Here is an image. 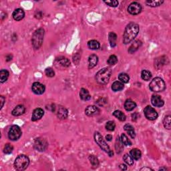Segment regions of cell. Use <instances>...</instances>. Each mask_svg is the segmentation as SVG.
I'll return each instance as SVG.
<instances>
[{
	"mask_svg": "<svg viewBox=\"0 0 171 171\" xmlns=\"http://www.w3.org/2000/svg\"><path fill=\"white\" fill-rule=\"evenodd\" d=\"M67 114H68V112H67V109L63 108V107L60 106L57 109V116L61 120H64V119L66 118L67 117Z\"/></svg>",
	"mask_w": 171,
	"mask_h": 171,
	"instance_id": "d6986e66",
	"label": "cell"
},
{
	"mask_svg": "<svg viewBox=\"0 0 171 171\" xmlns=\"http://www.w3.org/2000/svg\"><path fill=\"white\" fill-rule=\"evenodd\" d=\"M150 90L154 92H162L166 88V84L164 80L160 77H155L151 81L149 85Z\"/></svg>",
	"mask_w": 171,
	"mask_h": 171,
	"instance_id": "8992f818",
	"label": "cell"
},
{
	"mask_svg": "<svg viewBox=\"0 0 171 171\" xmlns=\"http://www.w3.org/2000/svg\"><path fill=\"white\" fill-rule=\"evenodd\" d=\"M13 150V147L11 144L7 143L5 145L4 148H3V152L6 154H9L12 152V151Z\"/></svg>",
	"mask_w": 171,
	"mask_h": 171,
	"instance_id": "f35d334b",
	"label": "cell"
},
{
	"mask_svg": "<svg viewBox=\"0 0 171 171\" xmlns=\"http://www.w3.org/2000/svg\"><path fill=\"white\" fill-rule=\"evenodd\" d=\"M80 57H81V55H79V53H75V55H73V62H74V63L77 64V63H79V60H80Z\"/></svg>",
	"mask_w": 171,
	"mask_h": 171,
	"instance_id": "ee69618b",
	"label": "cell"
},
{
	"mask_svg": "<svg viewBox=\"0 0 171 171\" xmlns=\"http://www.w3.org/2000/svg\"><path fill=\"white\" fill-rule=\"evenodd\" d=\"M107 62H108L109 65H113L116 64V63L118 62V58H117V57L115 55H112L109 57Z\"/></svg>",
	"mask_w": 171,
	"mask_h": 171,
	"instance_id": "60d3db41",
	"label": "cell"
},
{
	"mask_svg": "<svg viewBox=\"0 0 171 171\" xmlns=\"http://www.w3.org/2000/svg\"><path fill=\"white\" fill-rule=\"evenodd\" d=\"M146 4L150 7H158L164 3V1H146Z\"/></svg>",
	"mask_w": 171,
	"mask_h": 171,
	"instance_id": "836d02e7",
	"label": "cell"
},
{
	"mask_svg": "<svg viewBox=\"0 0 171 171\" xmlns=\"http://www.w3.org/2000/svg\"><path fill=\"white\" fill-rule=\"evenodd\" d=\"M170 115H167L164 117V120H163V124H164V126L165 128L168 129H170V126H171V124H170Z\"/></svg>",
	"mask_w": 171,
	"mask_h": 171,
	"instance_id": "d590c367",
	"label": "cell"
},
{
	"mask_svg": "<svg viewBox=\"0 0 171 171\" xmlns=\"http://www.w3.org/2000/svg\"><path fill=\"white\" fill-rule=\"evenodd\" d=\"M166 57L165 56H161L158 58H156L154 60V66L157 69H160L162 67V65H164L166 63Z\"/></svg>",
	"mask_w": 171,
	"mask_h": 171,
	"instance_id": "44dd1931",
	"label": "cell"
},
{
	"mask_svg": "<svg viewBox=\"0 0 171 171\" xmlns=\"http://www.w3.org/2000/svg\"><path fill=\"white\" fill-rule=\"evenodd\" d=\"M151 103L154 106L158 107V108L163 106L164 104V100L158 95H153L151 98Z\"/></svg>",
	"mask_w": 171,
	"mask_h": 171,
	"instance_id": "4fadbf2b",
	"label": "cell"
},
{
	"mask_svg": "<svg viewBox=\"0 0 171 171\" xmlns=\"http://www.w3.org/2000/svg\"><path fill=\"white\" fill-rule=\"evenodd\" d=\"M124 84L122 82L119 81H116L112 83V89L114 92H119L124 89Z\"/></svg>",
	"mask_w": 171,
	"mask_h": 171,
	"instance_id": "d4e9b609",
	"label": "cell"
},
{
	"mask_svg": "<svg viewBox=\"0 0 171 171\" xmlns=\"http://www.w3.org/2000/svg\"><path fill=\"white\" fill-rule=\"evenodd\" d=\"M45 75H46L47 77H53L55 75L54 71H53V69L51 68V67H48V68L45 69Z\"/></svg>",
	"mask_w": 171,
	"mask_h": 171,
	"instance_id": "b9f144b4",
	"label": "cell"
},
{
	"mask_svg": "<svg viewBox=\"0 0 171 171\" xmlns=\"http://www.w3.org/2000/svg\"><path fill=\"white\" fill-rule=\"evenodd\" d=\"M120 140L123 144L126 145V146H131L132 142L128 138V137L126 136V134H122L120 137Z\"/></svg>",
	"mask_w": 171,
	"mask_h": 171,
	"instance_id": "74e56055",
	"label": "cell"
},
{
	"mask_svg": "<svg viewBox=\"0 0 171 171\" xmlns=\"http://www.w3.org/2000/svg\"><path fill=\"white\" fill-rule=\"evenodd\" d=\"M122 143L121 142L120 138H119V137L118 136L116 138V145H115V148H116V152L117 153H120L122 152V149H123V146H122Z\"/></svg>",
	"mask_w": 171,
	"mask_h": 171,
	"instance_id": "e575fe53",
	"label": "cell"
},
{
	"mask_svg": "<svg viewBox=\"0 0 171 171\" xmlns=\"http://www.w3.org/2000/svg\"><path fill=\"white\" fill-rule=\"evenodd\" d=\"M123 160H124V162L126 163L127 164L132 166L134 164V159L132 158V156L128 155V154H125L123 156Z\"/></svg>",
	"mask_w": 171,
	"mask_h": 171,
	"instance_id": "8d00e7d4",
	"label": "cell"
},
{
	"mask_svg": "<svg viewBox=\"0 0 171 171\" xmlns=\"http://www.w3.org/2000/svg\"><path fill=\"white\" fill-rule=\"evenodd\" d=\"M140 170H153L150 168H146V167H144V168H141Z\"/></svg>",
	"mask_w": 171,
	"mask_h": 171,
	"instance_id": "f907efd6",
	"label": "cell"
},
{
	"mask_svg": "<svg viewBox=\"0 0 171 171\" xmlns=\"http://www.w3.org/2000/svg\"><path fill=\"white\" fill-rule=\"evenodd\" d=\"M54 65L57 68L63 69L67 68L70 65V61L66 57L61 56L55 59Z\"/></svg>",
	"mask_w": 171,
	"mask_h": 171,
	"instance_id": "ba28073f",
	"label": "cell"
},
{
	"mask_svg": "<svg viewBox=\"0 0 171 171\" xmlns=\"http://www.w3.org/2000/svg\"><path fill=\"white\" fill-rule=\"evenodd\" d=\"M25 111V108L23 105H21V104L17 105V106L12 110L11 114L15 116H21V115H22L23 114H24Z\"/></svg>",
	"mask_w": 171,
	"mask_h": 171,
	"instance_id": "e0dca14e",
	"label": "cell"
},
{
	"mask_svg": "<svg viewBox=\"0 0 171 171\" xmlns=\"http://www.w3.org/2000/svg\"><path fill=\"white\" fill-rule=\"evenodd\" d=\"M43 114H44V112H43V109L40 108H36L33 110V112L32 114V116H31V120L32 121H37L42 118Z\"/></svg>",
	"mask_w": 171,
	"mask_h": 171,
	"instance_id": "9a60e30c",
	"label": "cell"
},
{
	"mask_svg": "<svg viewBox=\"0 0 171 171\" xmlns=\"http://www.w3.org/2000/svg\"><path fill=\"white\" fill-rule=\"evenodd\" d=\"M141 77H142V79H144V80L148 81L152 77V73L149 71L144 69V70L142 71V73H141Z\"/></svg>",
	"mask_w": 171,
	"mask_h": 171,
	"instance_id": "d6a6232c",
	"label": "cell"
},
{
	"mask_svg": "<svg viewBox=\"0 0 171 171\" xmlns=\"http://www.w3.org/2000/svg\"><path fill=\"white\" fill-rule=\"evenodd\" d=\"M79 97L82 100L87 101L90 100L91 96L90 95V93L85 88H81L80 90V92H79Z\"/></svg>",
	"mask_w": 171,
	"mask_h": 171,
	"instance_id": "603a6c76",
	"label": "cell"
},
{
	"mask_svg": "<svg viewBox=\"0 0 171 171\" xmlns=\"http://www.w3.org/2000/svg\"><path fill=\"white\" fill-rule=\"evenodd\" d=\"M94 140L95 142L97 143V144L100 147V148L105 151L106 153H108L109 156L112 157L114 155V152L112 150H110V147L108 144H106V142H105V140L103 139V137L102 135L100 134V132H96L94 134Z\"/></svg>",
	"mask_w": 171,
	"mask_h": 171,
	"instance_id": "5b68a950",
	"label": "cell"
},
{
	"mask_svg": "<svg viewBox=\"0 0 171 171\" xmlns=\"http://www.w3.org/2000/svg\"><path fill=\"white\" fill-rule=\"evenodd\" d=\"M31 90L35 94L41 95L44 93L45 88V85L39 82H34L31 86Z\"/></svg>",
	"mask_w": 171,
	"mask_h": 171,
	"instance_id": "7c38bea8",
	"label": "cell"
},
{
	"mask_svg": "<svg viewBox=\"0 0 171 171\" xmlns=\"http://www.w3.org/2000/svg\"><path fill=\"white\" fill-rule=\"evenodd\" d=\"M48 144H47V141L45 139L41 138H37L35 140L34 144H33V148L35 150L39 152H43L45 151L47 148Z\"/></svg>",
	"mask_w": 171,
	"mask_h": 171,
	"instance_id": "9c48e42d",
	"label": "cell"
},
{
	"mask_svg": "<svg viewBox=\"0 0 171 171\" xmlns=\"http://www.w3.org/2000/svg\"><path fill=\"white\" fill-rule=\"evenodd\" d=\"M112 75V71L108 67L101 69L96 74V79L100 84H106Z\"/></svg>",
	"mask_w": 171,
	"mask_h": 171,
	"instance_id": "7a4b0ae2",
	"label": "cell"
},
{
	"mask_svg": "<svg viewBox=\"0 0 171 171\" xmlns=\"http://www.w3.org/2000/svg\"><path fill=\"white\" fill-rule=\"evenodd\" d=\"M25 16L24 11L22 9L17 8L15 9L14 11L13 12V17L15 20L16 21H20Z\"/></svg>",
	"mask_w": 171,
	"mask_h": 171,
	"instance_id": "2e32d148",
	"label": "cell"
},
{
	"mask_svg": "<svg viewBox=\"0 0 171 171\" xmlns=\"http://www.w3.org/2000/svg\"><path fill=\"white\" fill-rule=\"evenodd\" d=\"M0 99H1V108H0V109H1L3 108V104H4V102H5V98L4 97L1 96V97H0Z\"/></svg>",
	"mask_w": 171,
	"mask_h": 171,
	"instance_id": "bcb514c9",
	"label": "cell"
},
{
	"mask_svg": "<svg viewBox=\"0 0 171 171\" xmlns=\"http://www.w3.org/2000/svg\"><path fill=\"white\" fill-rule=\"evenodd\" d=\"M44 36V29L43 28H39L33 33L31 38V43L33 48L38 49L42 45Z\"/></svg>",
	"mask_w": 171,
	"mask_h": 171,
	"instance_id": "3957f363",
	"label": "cell"
},
{
	"mask_svg": "<svg viewBox=\"0 0 171 171\" xmlns=\"http://www.w3.org/2000/svg\"><path fill=\"white\" fill-rule=\"evenodd\" d=\"M144 113L146 118L149 120H154L158 118V113L152 107L147 106L144 110Z\"/></svg>",
	"mask_w": 171,
	"mask_h": 171,
	"instance_id": "30bf717a",
	"label": "cell"
},
{
	"mask_svg": "<svg viewBox=\"0 0 171 171\" xmlns=\"http://www.w3.org/2000/svg\"><path fill=\"white\" fill-rule=\"evenodd\" d=\"M130 154L132 156V158L134 159V160H139L141 158V156H142L141 151L138 148L132 149L130 152Z\"/></svg>",
	"mask_w": 171,
	"mask_h": 171,
	"instance_id": "cb8c5ba5",
	"label": "cell"
},
{
	"mask_svg": "<svg viewBox=\"0 0 171 171\" xmlns=\"http://www.w3.org/2000/svg\"><path fill=\"white\" fill-rule=\"evenodd\" d=\"M142 11V7L140 3L137 2L131 3L128 7V11L132 15L139 14Z\"/></svg>",
	"mask_w": 171,
	"mask_h": 171,
	"instance_id": "8fae6325",
	"label": "cell"
},
{
	"mask_svg": "<svg viewBox=\"0 0 171 171\" xmlns=\"http://www.w3.org/2000/svg\"><path fill=\"white\" fill-rule=\"evenodd\" d=\"M115 127H116V124L114 121H108L106 124V129L108 131L114 130Z\"/></svg>",
	"mask_w": 171,
	"mask_h": 171,
	"instance_id": "ab89813d",
	"label": "cell"
},
{
	"mask_svg": "<svg viewBox=\"0 0 171 171\" xmlns=\"http://www.w3.org/2000/svg\"><path fill=\"white\" fill-rule=\"evenodd\" d=\"M104 3L110 7H115L118 5V1H115V0H114V1H104Z\"/></svg>",
	"mask_w": 171,
	"mask_h": 171,
	"instance_id": "7bdbcfd3",
	"label": "cell"
},
{
	"mask_svg": "<svg viewBox=\"0 0 171 171\" xmlns=\"http://www.w3.org/2000/svg\"><path fill=\"white\" fill-rule=\"evenodd\" d=\"M99 112H100V110L96 106H88L85 109V114L89 116L97 115L99 114Z\"/></svg>",
	"mask_w": 171,
	"mask_h": 171,
	"instance_id": "5bb4252c",
	"label": "cell"
},
{
	"mask_svg": "<svg viewBox=\"0 0 171 171\" xmlns=\"http://www.w3.org/2000/svg\"><path fill=\"white\" fill-rule=\"evenodd\" d=\"M166 170V168H159V170Z\"/></svg>",
	"mask_w": 171,
	"mask_h": 171,
	"instance_id": "816d5d0a",
	"label": "cell"
},
{
	"mask_svg": "<svg viewBox=\"0 0 171 171\" xmlns=\"http://www.w3.org/2000/svg\"><path fill=\"white\" fill-rule=\"evenodd\" d=\"M109 42L111 47H114L116 45V39H117V35L114 32H110L109 33Z\"/></svg>",
	"mask_w": 171,
	"mask_h": 171,
	"instance_id": "484cf974",
	"label": "cell"
},
{
	"mask_svg": "<svg viewBox=\"0 0 171 171\" xmlns=\"http://www.w3.org/2000/svg\"><path fill=\"white\" fill-rule=\"evenodd\" d=\"M113 115L120 121H124L126 120V115L120 110H115L113 112Z\"/></svg>",
	"mask_w": 171,
	"mask_h": 171,
	"instance_id": "f546056e",
	"label": "cell"
},
{
	"mask_svg": "<svg viewBox=\"0 0 171 171\" xmlns=\"http://www.w3.org/2000/svg\"><path fill=\"white\" fill-rule=\"evenodd\" d=\"M120 168L121 170H127V166H126L125 164H120Z\"/></svg>",
	"mask_w": 171,
	"mask_h": 171,
	"instance_id": "7dc6e473",
	"label": "cell"
},
{
	"mask_svg": "<svg viewBox=\"0 0 171 171\" xmlns=\"http://www.w3.org/2000/svg\"><path fill=\"white\" fill-rule=\"evenodd\" d=\"M21 136V130L17 125H13L10 128L8 132V137L11 140H17Z\"/></svg>",
	"mask_w": 171,
	"mask_h": 171,
	"instance_id": "52a82bcc",
	"label": "cell"
},
{
	"mask_svg": "<svg viewBox=\"0 0 171 171\" xmlns=\"http://www.w3.org/2000/svg\"><path fill=\"white\" fill-rule=\"evenodd\" d=\"M29 159L24 154H21L15 159L14 162V167L17 170L23 171L25 170L29 166Z\"/></svg>",
	"mask_w": 171,
	"mask_h": 171,
	"instance_id": "277c9868",
	"label": "cell"
},
{
	"mask_svg": "<svg viewBox=\"0 0 171 171\" xmlns=\"http://www.w3.org/2000/svg\"><path fill=\"white\" fill-rule=\"evenodd\" d=\"M12 57H13V56L11 54L7 55V56H6V61H9L11 60V59H12Z\"/></svg>",
	"mask_w": 171,
	"mask_h": 171,
	"instance_id": "681fc988",
	"label": "cell"
},
{
	"mask_svg": "<svg viewBox=\"0 0 171 171\" xmlns=\"http://www.w3.org/2000/svg\"><path fill=\"white\" fill-rule=\"evenodd\" d=\"M106 140H108V141H111V140H112V135H110V134L106 135Z\"/></svg>",
	"mask_w": 171,
	"mask_h": 171,
	"instance_id": "c3c4849f",
	"label": "cell"
},
{
	"mask_svg": "<svg viewBox=\"0 0 171 171\" xmlns=\"http://www.w3.org/2000/svg\"><path fill=\"white\" fill-rule=\"evenodd\" d=\"M9 75V73L8 71L6 69H1L0 71V81H1V83H3L5 81H7Z\"/></svg>",
	"mask_w": 171,
	"mask_h": 171,
	"instance_id": "f1b7e54d",
	"label": "cell"
},
{
	"mask_svg": "<svg viewBox=\"0 0 171 171\" xmlns=\"http://www.w3.org/2000/svg\"><path fill=\"white\" fill-rule=\"evenodd\" d=\"M118 79L121 82L128 83L129 80H130V77L126 73H121L118 75Z\"/></svg>",
	"mask_w": 171,
	"mask_h": 171,
	"instance_id": "1f68e13d",
	"label": "cell"
},
{
	"mask_svg": "<svg viewBox=\"0 0 171 171\" xmlns=\"http://www.w3.org/2000/svg\"><path fill=\"white\" fill-rule=\"evenodd\" d=\"M88 46L90 49L96 50V49H98L99 48H100V44L98 41L94 40V39H92V40H90L88 41Z\"/></svg>",
	"mask_w": 171,
	"mask_h": 171,
	"instance_id": "83f0119b",
	"label": "cell"
},
{
	"mask_svg": "<svg viewBox=\"0 0 171 171\" xmlns=\"http://www.w3.org/2000/svg\"><path fill=\"white\" fill-rule=\"evenodd\" d=\"M136 107V104L132 100H127L124 103V108L126 111H132Z\"/></svg>",
	"mask_w": 171,
	"mask_h": 171,
	"instance_id": "7402d4cb",
	"label": "cell"
},
{
	"mask_svg": "<svg viewBox=\"0 0 171 171\" xmlns=\"http://www.w3.org/2000/svg\"><path fill=\"white\" fill-rule=\"evenodd\" d=\"M98 61V57L95 54H92L88 58V68L92 69L97 65Z\"/></svg>",
	"mask_w": 171,
	"mask_h": 171,
	"instance_id": "ac0fdd59",
	"label": "cell"
},
{
	"mask_svg": "<svg viewBox=\"0 0 171 171\" xmlns=\"http://www.w3.org/2000/svg\"><path fill=\"white\" fill-rule=\"evenodd\" d=\"M142 43L140 40H136L132 43V45H130V47L128 49V52L130 53H133L135 51H137L138 49L141 45H142Z\"/></svg>",
	"mask_w": 171,
	"mask_h": 171,
	"instance_id": "ffe728a7",
	"label": "cell"
},
{
	"mask_svg": "<svg viewBox=\"0 0 171 171\" xmlns=\"http://www.w3.org/2000/svg\"><path fill=\"white\" fill-rule=\"evenodd\" d=\"M89 160H90L91 164L92 165L93 168H97L98 166L99 161L97 157L94 156V155H90L89 156Z\"/></svg>",
	"mask_w": 171,
	"mask_h": 171,
	"instance_id": "4dcf8cb0",
	"label": "cell"
},
{
	"mask_svg": "<svg viewBox=\"0 0 171 171\" xmlns=\"http://www.w3.org/2000/svg\"><path fill=\"white\" fill-rule=\"evenodd\" d=\"M139 32V25L135 23H130L127 25L123 35V43L128 44L137 36Z\"/></svg>",
	"mask_w": 171,
	"mask_h": 171,
	"instance_id": "6da1fadb",
	"label": "cell"
},
{
	"mask_svg": "<svg viewBox=\"0 0 171 171\" xmlns=\"http://www.w3.org/2000/svg\"><path fill=\"white\" fill-rule=\"evenodd\" d=\"M124 130H126L127 132L128 133V134L130 135V137L132 138H134L136 136V134H135L134 129L133 128L132 126H131L130 124H126L124 126Z\"/></svg>",
	"mask_w": 171,
	"mask_h": 171,
	"instance_id": "4316f807",
	"label": "cell"
},
{
	"mask_svg": "<svg viewBox=\"0 0 171 171\" xmlns=\"http://www.w3.org/2000/svg\"><path fill=\"white\" fill-rule=\"evenodd\" d=\"M132 119L133 121H136L138 118V114H137L136 112L134 113V114H132Z\"/></svg>",
	"mask_w": 171,
	"mask_h": 171,
	"instance_id": "f6af8a7d",
	"label": "cell"
}]
</instances>
